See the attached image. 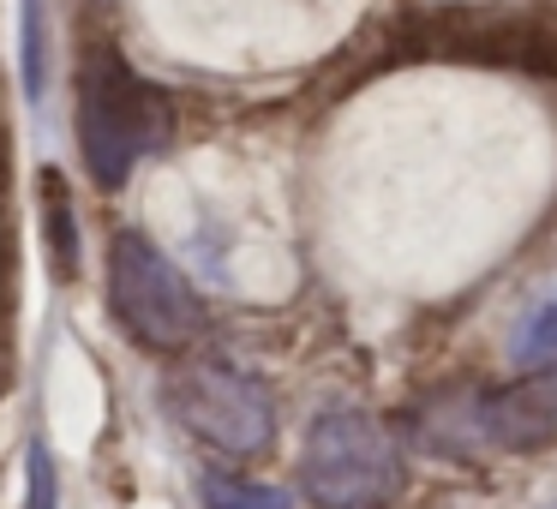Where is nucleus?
I'll return each mask as SVG.
<instances>
[{
  "mask_svg": "<svg viewBox=\"0 0 557 509\" xmlns=\"http://www.w3.org/2000/svg\"><path fill=\"white\" fill-rule=\"evenodd\" d=\"M413 432L432 449H504L533 456L557 444V365L497 389V396H444L413 413Z\"/></svg>",
  "mask_w": 557,
  "mask_h": 509,
  "instance_id": "obj_3",
  "label": "nucleus"
},
{
  "mask_svg": "<svg viewBox=\"0 0 557 509\" xmlns=\"http://www.w3.org/2000/svg\"><path fill=\"white\" fill-rule=\"evenodd\" d=\"M25 509H54V461H49V449H30V497H25Z\"/></svg>",
  "mask_w": 557,
  "mask_h": 509,
  "instance_id": "obj_9",
  "label": "nucleus"
},
{
  "mask_svg": "<svg viewBox=\"0 0 557 509\" xmlns=\"http://www.w3.org/2000/svg\"><path fill=\"white\" fill-rule=\"evenodd\" d=\"M509 360L528 365V372H545L557 360V282L545 294H533V306L516 318V330H509Z\"/></svg>",
  "mask_w": 557,
  "mask_h": 509,
  "instance_id": "obj_6",
  "label": "nucleus"
},
{
  "mask_svg": "<svg viewBox=\"0 0 557 509\" xmlns=\"http://www.w3.org/2000/svg\"><path fill=\"white\" fill-rule=\"evenodd\" d=\"M49 222H54V258H61V270L73 276V270H78V252H73V210H66L54 174H49Z\"/></svg>",
  "mask_w": 557,
  "mask_h": 509,
  "instance_id": "obj_8",
  "label": "nucleus"
},
{
  "mask_svg": "<svg viewBox=\"0 0 557 509\" xmlns=\"http://www.w3.org/2000/svg\"><path fill=\"white\" fill-rule=\"evenodd\" d=\"M169 408L193 437H205L210 449H228V456H258L276 437V408H270L264 384L216 360L181 365L169 377Z\"/></svg>",
  "mask_w": 557,
  "mask_h": 509,
  "instance_id": "obj_5",
  "label": "nucleus"
},
{
  "mask_svg": "<svg viewBox=\"0 0 557 509\" xmlns=\"http://www.w3.org/2000/svg\"><path fill=\"white\" fill-rule=\"evenodd\" d=\"M300 485L324 509H384L408 485V461L384 420L360 408H330L306 432Z\"/></svg>",
  "mask_w": 557,
  "mask_h": 509,
  "instance_id": "obj_2",
  "label": "nucleus"
},
{
  "mask_svg": "<svg viewBox=\"0 0 557 509\" xmlns=\"http://www.w3.org/2000/svg\"><path fill=\"white\" fill-rule=\"evenodd\" d=\"M109 312L126 324V336L157 353L186 348L205 330V306H198L193 282L133 228L114 234L109 246Z\"/></svg>",
  "mask_w": 557,
  "mask_h": 509,
  "instance_id": "obj_4",
  "label": "nucleus"
},
{
  "mask_svg": "<svg viewBox=\"0 0 557 509\" xmlns=\"http://www.w3.org/2000/svg\"><path fill=\"white\" fill-rule=\"evenodd\" d=\"M198 497H205V509H294L288 492L264 480H240V473H205Z\"/></svg>",
  "mask_w": 557,
  "mask_h": 509,
  "instance_id": "obj_7",
  "label": "nucleus"
},
{
  "mask_svg": "<svg viewBox=\"0 0 557 509\" xmlns=\"http://www.w3.org/2000/svg\"><path fill=\"white\" fill-rule=\"evenodd\" d=\"M169 138V97L133 73L121 49L97 42L78 61V150L97 186H121Z\"/></svg>",
  "mask_w": 557,
  "mask_h": 509,
  "instance_id": "obj_1",
  "label": "nucleus"
}]
</instances>
